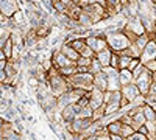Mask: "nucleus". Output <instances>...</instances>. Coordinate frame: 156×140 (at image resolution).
<instances>
[{"label": "nucleus", "mask_w": 156, "mask_h": 140, "mask_svg": "<svg viewBox=\"0 0 156 140\" xmlns=\"http://www.w3.org/2000/svg\"><path fill=\"white\" fill-rule=\"evenodd\" d=\"M70 89H80L84 92H90L94 89V75L92 73H75L70 78H66Z\"/></svg>", "instance_id": "nucleus-1"}, {"label": "nucleus", "mask_w": 156, "mask_h": 140, "mask_svg": "<svg viewBox=\"0 0 156 140\" xmlns=\"http://www.w3.org/2000/svg\"><path fill=\"white\" fill-rule=\"evenodd\" d=\"M106 41H108L109 48L117 55L122 53L123 50H126L131 45V42L128 41V37L122 33V30H115L114 33H106Z\"/></svg>", "instance_id": "nucleus-2"}, {"label": "nucleus", "mask_w": 156, "mask_h": 140, "mask_svg": "<svg viewBox=\"0 0 156 140\" xmlns=\"http://www.w3.org/2000/svg\"><path fill=\"white\" fill-rule=\"evenodd\" d=\"M86 45L94 50V53H101L103 50L109 48L106 41V33H98V34H90L86 37Z\"/></svg>", "instance_id": "nucleus-3"}, {"label": "nucleus", "mask_w": 156, "mask_h": 140, "mask_svg": "<svg viewBox=\"0 0 156 140\" xmlns=\"http://www.w3.org/2000/svg\"><path fill=\"white\" fill-rule=\"evenodd\" d=\"M103 72H105L106 78H108V90L109 92L120 90L122 86H120V81H119V70L112 69V67H106V69H103Z\"/></svg>", "instance_id": "nucleus-4"}, {"label": "nucleus", "mask_w": 156, "mask_h": 140, "mask_svg": "<svg viewBox=\"0 0 156 140\" xmlns=\"http://www.w3.org/2000/svg\"><path fill=\"white\" fill-rule=\"evenodd\" d=\"M156 59V37H151L150 42L147 44V47L144 48V52L140 55V62L145 64L148 61H154Z\"/></svg>", "instance_id": "nucleus-5"}, {"label": "nucleus", "mask_w": 156, "mask_h": 140, "mask_svg": "<svg viewBox=\"0 0 156 140\" xmlns=\"http://www.w3.org/2000/svg\"><path fill=\"white\" fill-rule=\"evenodd\" d=\"M120 94H122V97L126 101H129V103H134L136 98L140 97V92H139V89H137V86L134 83L133 84H128V86H123L120 89Z\"/></svg>", "instance_id": "nucleus-6"}, {"label": "nucleus", "mask_w": 156, "mask_h": 140, "mask_svg": "<svg viewBox=\"0 0 156 140\" xmlns=\"http://www.w3.org/2000/svg\"><path fill=\"white\" fill-rule=\"evenodd\" d=\"M103 95H105V92L98 90V89H92V90L89 92V106L92 108L94 111L105 106V100H103Z\"/></svg>", "instance_id": "nucleus-7"}, {"label": "nucleus", "mask_w": 156, "mask_h": 140, "mask_svg": "<svg viewBox=\"0 0 156 140\" xmlns=\"http://www.w3.org/2000/svg\"><path fill=\"white\" fill-rule=\"evenodd\" d=\"M51 61H53V66L59 70V69H64V67H69V66H73L76 64V62H72L69 58H66L62 53H61V50L58 48L56 52L51 55Z\"/></svg>", "instance_id": "nucleus-8"}, {"label": "nucleus", "mask_w": 156, "mask_h": 140, "mask_svg": "<svg viewBox=\"0 0 156 140\" xmlns=\"http://www.w3.org/2000/svg\"><path fill=\"white\" fill-rule=\"evenodd\" d=\"M17 5L14 0H0V12L5 17H12L17 12Z\"/></svg>", "instance_id": "nucleus-9"}, {"label": "nucleus", "mask_w": 156, "mask_h": 140, "mask_svg": "<svg viewBox=\"0 0 156 140\" xmlns=\"http://www.w3.org/2000/svg\"><path fill=\"white\" fill-rule=\"evenodd\" d=\"M76 117H78V112L75 109V104H69V106H66V108L61 111V118H62V121L66 123V125L72 123Z\"/></svg>", "instance_id": "nucleus-10"}, {"label": "nucleus", "mask_w": 156, "mask_h": 140, "mask_svg": "<svg viewBox=\"0 0 156 140\" xmlns=\"http://www.w3.org/2000/svg\"><path fill=\"white\" fill-rule=\"evenodd\" d=\"M94 87L101 90V92L108 90V78H106L105 72H100V73L94 75Z\"/></svg>", "instance_id": "nucleus-11"}, {"label": "nucleus", "mask_w": 156, "mask_h": 140, "mask_svg": "<svg viewBox=\"0 0 156 140\" xmlns=\"http://www.w3.org/2000/svg\"><path fill=\"white\" fill-rule=\"evenodd\" d=\"M111 56H112V50L111 48H106V50H103L101 53H97L95 55V59L101 64L103 69H106L111 66Z\"/></svg>", "instance_id": "nucleus-12"}, {"label": "nucleus", "mask_w": 156, "mask_h": 140, "mask_svg": "<svg viewBox=\"0 0 156 140\" xmlns=\"http://www.w3.org/2000/svg\"><path fill=\"white\" fill-rule=\"evenodd\" d=\"M61 53L64 55V56H66V58H69L72 62H76L78 59H80V53H78L76 52V50H73L69 44H66V42H64L62 45H61Z\"/></svg>", "instance_id": "nucleus-13"}, {"label": "nucleus", "mask_w": 156, "mask_h": 140, "mask_svg": "<svg viewBox=\"0 0 156 140\" xmlns=\"http://www.w3.org/2000/svg\"><path fill=\"white\" fill-rule=\"evenodd\" d=\"M119 81H120V86H128V84H133L134 83V76H133V72L128 70V69H123V70H119Z\"/></svg>", "instance_id": "nucleus-14"}, {"label": "nucleus", "mask_w": 156, "mask_h": 140, "mask_svg": "<svg viewBox=\"0 0 156 140\" xmlns=\"http://www.w3.org/2000/svg\"><path fill=\"white\" fill-rule=\"evenodd\" d=\"M122 121L117 118V120H112L111 123L106 125V129L109 132V135H120V129H122Z\"/></svg>", "instance_id": "nucleus-15"}, {"label": "nucleus", "mask_w": 156, "mask_h": 140, "mask_svg": "<svg viewBox=\"0 0 156 140\" xmlns=\"http://www.w3.org/2000/svg\"><path fill=\"white\" fill-rule=\"evenodd\" d=\"M2 50H3L6 59H12V53H14V44H12V41H11V36L8 37V41L5 42V45H3Z\"/></svg>", "instance_id": "nucleus-16"}, {"label": "nucleus", "mask_w": 156, "mask_h": 140, "mask_svg": "<svg viewBox=\"0 0 156 140\" xmlns=\"http://www.w3.org/2000/svg\"><path fill=\"white\" fill-rule=\"evenodd\" d=\"M36 31V36H37V39H41V37H47L50 34V27L47 23H41L37 28H34Z\"/></svg>", "instance_id": "nucleus-17"}, {"label": "nucleus", "mask_w": 156, "mask_h": 140, "mask_svg": "<svg viewBox=\"0 0 156 140\" xmlns=\"http://www.w3.org/2000/svg\"><path fill=\"white\" fill-rule=\"evenodd\" d=\"M75 73H78V69H76V64L73 66H69V67H64V69H59V75L64 76V78H70Z\"/></svg>", "instance_id": "nucleus-18"}, {"label": "nucleus", "mask_w": 156, "mask_h": 140, "mask_svg": "<svg viewBox=\"0 0 156 140\" xmlns=\"http://www.w3.org/2000/svg\"><path fill=\"white\" fill-rule=\"evenodd\" d=\"M142 112H144V115H145V120H147V121H154L156 112H154L148 104H142Z\"/></svg>", "instance_id": "nucleus-19"}, {"label": "nucleus", "mask_w": 156, "mask_h": 140, "mask_svg": "<svg viewBox=\"0 0 156 140\" xmlns=\"http://www.w3.org/2000/svg\"><path fill=\"white\" fill-rule=\"evenodd\" d=\"M136 131H134V128H133V126H129V125H122V129H120V135L123 137V138H129V137H131L133 134H134Z\"/></svg>", "instance_id": "nucleus-20"}, {"label": "nucleus", "mask_w": 156, "mask_h": 140, "mask_svg": "<svg viewBox=\"0 0 156 140\" xmlns=\"http://www.w3.org/2000/svg\"><path fill=\"white\" fill-rule=\"evenodd\" d=\"M92 115H94V109L90 106H86V108H83L80 112H78L76 118H92Z\"/></svg>", "instance_id": "nucleus-21"}, {"label": "nucleus", "mask_w": 156, "mask_h": 140, "mask_svg": "<svg viewBox=\"0 0 156 140\" xmlns=\"http://www.w3.org/2000/svg\"><path fill=\"white\" fill-rule=\"evenodd\" d=\"M100 72H103V67H101V64L94 58L92 59V62H90V67H89V73H92V75H97V73H100Z\"/></svg>", "instance_id": "nucleus-22"}, {"label": "nucleus", "mask_w": 156, "mask_h": 140, "mask_svg": "<svg viewBox=\"0 0 156 140\" xmlns=\"http://www.w3.org/2000/svg\"><path fill=\"white\" fill-rule=\"evenodd\" d=\"M80 56H83V58H89V59H94L95 58V53H94V50L90 48V47H84L81 52H80Z\"/></svg>", "instance_id": "nucleus-23"}, {"label": "nucleus", "mask_w": 156, "mask_h": 140, "mask_svg": "<svg viewBox=\"0 0 156 140\" xmlns=\"http://www.w3.org/2000/svg\"><path fill=\"white\" fill-rule=\"evenodd\" d=\"M129 61H131V58H129V56H120V59H119V70L128 69Z\"/></svg>", "instance_id": "nucleus-24"}, {"label": "nucleus", "mask_w": 156, "mask_h": 140, "mask_svg": "<svg viewBox=\"0 0 156 140\" xmlns=\"http://www.w3.org/2000/svg\"><path fill=\"white\" fill-rule=\"evenodd\" d=\"M90 62H92V59H89V58H83V56H80V59L76 61V66L78 67H90Z\"/></svg>", "instance_id": "nucleus-25"}, {"label": "nucleus", "mask_w": 156, "mask_h": 140, "mask_svg": "<svg viewBox=\"0 0 156 140\" xmlns=\"http://www.w3.org/2000/svg\"><path fill=\"white\" fill-rule=\"evenodd\" d=\"M140 64H142V62H140V58H131V61H129V66H128V70L134 72Z\"/></svg>", "instance_id": "nucleus-26"}, {"label": "nucleus", "mask_w": 156, "mask_h": 140, "mask_svg": "<svg viewBox=\"0 0 156 140\" xmlns=\"http://www.w3.org/2000/svg\"><path fill=\"white\" fill-rule=\"evenodd\" d=\"M119 59H120V55H117V53L112 52V56H111V66H109V67L119 70Z\"/></svg>", "instance_id": "nucleus-27"}, {"label": "nucleus", "mask_w": 156, "mask_h": 140, "mask_svg": "<svg viewBox=\"0 0 156 140\" xmlns=\"http://www.w3.org/2000/svg\"><path fill=\"white\" fill-rule=\"evenodd\" d=\"M128 140H148V137L144 135V134H140V132H134Z\"/></svg>", "instance_id": "nucleus-28"}, {"label": "nucleus", "mask_w": 156, "mask_h": 140, "mask_svg": "<svg viewBox=\"0 0 156 140\" xmlns=\"http://www.w3.org/2000/svg\"><path fill=\"white\" fill-rule=\"evenodd\" d=\"M6 81H8V75H6V72L5 70H0V84H6Z\"/></svg>", "instance_id": "nucleus-29"}, {"label": "nucleus", "mask_w": 156, "mask_h": 140, "mask_svg": "<svg viewBox=\"0 0 156 140\" xmlns=\"http://www.w3.org/2000/svg\"><path fill=\"white\" fill-rule=\"evenodd\" d=\"M145 104H148V106L156 112V101H153V100H150V98H147V97H145Z\"/></svg>", "instance_id": "nucleus-30"}, {"label": "nucleus", "mask_w": 156, "mask_h": 140, "mask_svg": "<svg viewBox=\"0 0 156 140\" xmlns=\"http://www.w3.org/2000/svg\"><path fill=\"white\" fill-rule=\"evenodd\" d=\"M137 132H140V134H144V135H147L148 137V129H147V126L145 125H142L140 128H139V131Z\"/></svg>", "instance_id": "nucleus-31"}, {"label": "nucleus", "mask_w": 156, "mask_h": 140, "mask_svg": "<svg viewBox=\"0 0 156 140\" xmlns=\"http://www.w3.org/2000/svg\"><path fill=\"white\" fill-rule=\"evenodd\" d=\"M6 64H8V59L0 61V70H5V69H6Z\"/></svg>", "instance_id": "nucleus-32"}, {"label": "nucleus", "mask_w": 156, "mask_h": 140, "mask_svg": "<svg viewBox=\"0 0 156 140\" xmlns=\"http://www.w3.org/2000/svg\"><path fill=\"white\" fill-rule=\"evenodd\" d=\"M150 94L156 95V83H151V86H150Z\"/></svg>", "instance_id": "nucleus-33"}, {"label": "nucleus", "mask_w": 156, "mask_h": 140, "mask_svg": "<svg viewBox=\"0 0 156 140\" xmlns=\"http://www.w3.org/2000/svg\"><path fill=\"white\" fill-rule=\"evenodd\" d=\"M111 137V140H126V138H123L122 135H109Z\"/></svg>", "instance_id": "nucleus-34"}, {"label": "nucleus", "mask_w": 156, "mask_h": 140, "mask_svg": "<svg viewBox=\"0 0 156 140\" xmlns=\"http://www.w3.org/2000/svg\"><path fill=\"white\" fill-rule=\"evenodd\" d=\"M95 140H111L109 135H101V137H95Z\"/></svg>", "instance_id": "nucleus-35"}, {"label": "nucleus", "mask_w": 156, "mask_h": 140, "mask_svg": "<svg viewBox=\"0 0 156 140\" xmlns=\"http://www.w3.org/2000/svg\"><path fill=\"white\" fill-rule=\"evenodd\" d=\"M3 59H6V56H5V53H3V50L0 48V61H3Z\"/></svg>", "instance_id": "nucleus-36"}, {"label": "nucleus", "mask_w": 156, "mask_h": 140, "mask_svg": "<svg viewBox=\"0 0 156 140\" xmlns=\"http://www.w3.org/2000/svg\"><path fill=\"white\" fill-rule=\"evenodd\" d=\"M151 83H156V72L151 73Z\"/></svg>", "instance_id": "nucleus-37"}, {"label": "nucleus", "mask_w": 156, "mask_h": 140, "mask_svg": "<svg viewBox=\"0 0 156 140\" xmlns=\"http://www.w3.org/2000/svg\"><path fill=\"white\" fill-rule=\"evenodd\" d=\"M3 125H5V120H3L2 117H0V129H2V128H3Z\"/></svg>", "instance_id": "nucleus-38"}, {"label": "nucleus", "mask_w": 156, "mask_h": 140, "mask_svg": "<svg viewBox=\"0 0 156 140\" xmlns=\"http://www.w3.org/2000/svg\"><path fill=\"white\" fill-rule=\"evenodd\" d=\"M83 140H95V137L94 135H89V137H84Z\"/></svg>", "instance_id": "nucleus-39"}, {"label": "nucleus", "mask_w": 156, "mask_h": 140, "mask_svg": "<svg viewBox=\"0 0 156 140\" xmlns=\"http://www.w3.org/2000/svg\"><path fill=\"white\" fill-rule=\"evenodd\" d=\"M70 2H72L73 5H78V3H80V0H70Z\"/></svg>", "instance_id": "nucleus-40"}, {"label": "nucleus", "mask_w": 156, "mask_h": 140, "mask_svg": "<svg viewBox=\"0 0 156 140\" xmlns=\"http://www.w3.org/2000/svg\"><path fill=\"white\" fill-rule=\"evenodd\" d=\"M5 138V135H3V132H2V129H0V140H3Z\"/></svg>", "instance_id": "nucleus-41"}, {"label": "nucleus", "mask_w": 156, "mask_h": 140, "mask_svg": "<svg viewBox=\"0 0 156 140\" xmlns=\"http://www.w3.org/2000/svg\"><path fill=\"white\" fill-rule=\"evenodd\" d=\"M150 3H151L153 6H156V0H150Z\"/></svg>", "instance_id": "nucleus-42"}, {"label": "nucleus", "mask_w": 156, "mask_h": 140, "mask_svg": "<svg viewBox=\"0 0 156 140\" xmlns=\"http://www.w3.org/2000/svg\"><path fill=\"white\" fill-rule=\"evenodd\" d=\"M154 28H156V16H154Z\"/></svg>", "instance_id": "nucleus-43"}]
</instances>
